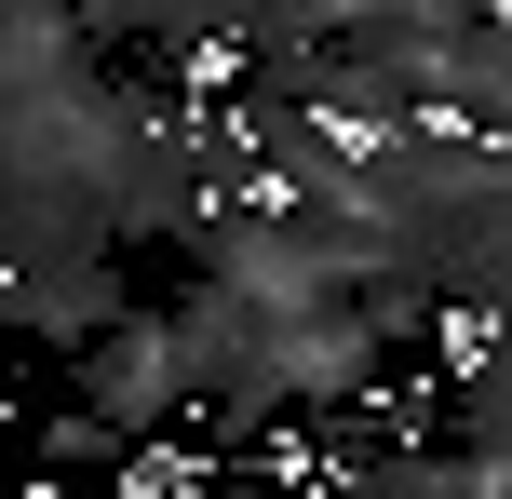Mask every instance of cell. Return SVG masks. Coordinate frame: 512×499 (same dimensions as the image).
Masks as SVG:
<instances>
[{
	"instance_id": "obj_1",
	"label": "cell",
	"mask_w": 512,
	"mask_h": 499,
	"mask_svg": "<svg viewBox=\"0 0 512 499\" xmlns=\"http://www.w3.org/2000/svg\"><path fill=\"white\" fill-rule=\"evenodd\" d=\"M81 405H95L122 446L203 419V338H189V311H135V297H122V311L81 338Z\"/></svg>"
},
{
	"instance_id": "obj_4",
	"label": "cell",
	"mask_w": 512,
	"mask_h": 499,
	"mask_svg": "<svg viewBox=\"0 0 512 499\" xmlns=\"http://www.w3.org/2000/svg\"><path fill=\"white\" fill-rule=\"evenodd\" d=\"M27 499H95V486H68V473H54V486H27Z\"/></svg>"
},
{
	"instance_id": "obj_2",
	"label": "cell",
	"mask_w": 512,
	"mask_h": 499,
	"mask_svg": "<svg viewBox=\"0 0 512 499\" xmlns=\"http://www.w3.org/2000/svg\"><path fill=\"white\" fill-rule=\"evenodd\" d=\"M256 14H270V0H149V14H135V41H176V54H230Z\"/></svg>"
},
{
	"instance_id": "obj_3",
	"label": "cell",
	"mask_w": 512,
	"mask_h": 499,
	"mask_svg": "<svg viewBox=\"0 0 512 499\" xmlns=\"http://www.w3.org/2000/svg\"><path fill=\"white\" fill-rule=\"evenodd\" d=\"M41 459H54V473H81V486H95L108 459H122V432H108L95 405H54V419H41Z\"/></svg>"
}]
</instances>
